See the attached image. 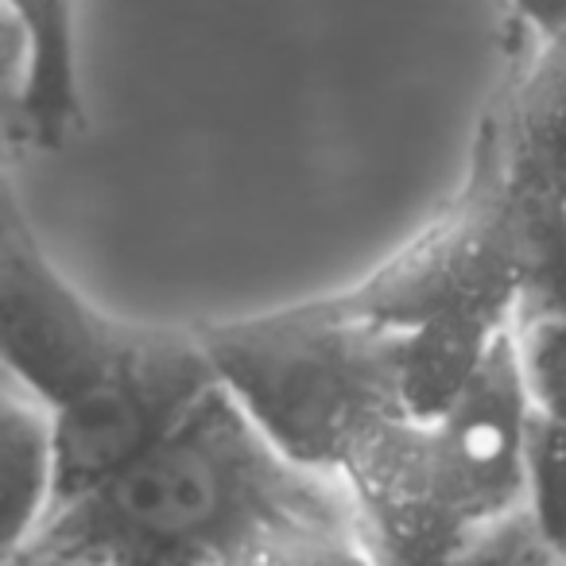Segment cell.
Listing matches in <instances>:
<instances>
[{
    "label": "cell",
    "mask_w": 566,
    "mask_h": 566,
    "mask_svg": "<svg viewBox=\"0 0 566 566\" xmlns=\"http://www.w3.org/2000/svg\"><path fill=\"white\" fill-rule=\"evenodd\" d=\"M210 373L244 416L307 470L346 478L392 419L396 334L338 292L256 315L195 323Z\"/></svg>",
    "instance_id": "obj_3"
},
{
    "label": "cell",
    "mask_w": 566,
    "mask_h": 566,
    "mask_svg": "<svg viewBox=\"0 0 566 566\" xmlns=\"http://www.w3.org/2000/svg\"><path fill=\"white\" fill-rule=\"evenodd\" d=\"M24 563H373L346 481L283 454L218 385L128 462L66 496Z\"/></svg>",
    "instance_id": "obj_1"
},
{
    "label": "cell",
    "mask_w": 566,
    "mask_h": 566,
    "mask_svg": "<svg viewBox=\"0 0 566 566\" xmlns=\"http://www.w3.org/2000/svg\"><path fill=\"white\" fill-rule=\"evenodd\" d=\"M59 434L35 392L0 369V563H24L59 504Z\"/></svg>",
    "instance_id": "obj_5"
},
{
    "label": "cell",
    "mask_w": 566,
    "mask_h": 566,
    "mask_svg": "<svg viewBox=\"0 0 566 566\" xmlns=\"http://www.w3.org/2000/svg\"><path fill=\"white\" fill-rule=\"evenodd\" d=\"M0 369L55 419L59 504L128 462L213 380L195 326L117 318L74 287L9 175H0Z\"/></svg>",
    "instance_id": "obj_2"
},
{
    "label": "cell",
    "mask_w": 566,
    "mask_h": 566,
    "mask_svg": "<svg viewBox=\"0 0 566 566\" xmlns=\"http://www.w3.org/2000/svg\"><path fill=\"white\" fill-rule=\"evenodd\" d=\"M20 148H32L24 109H20V86L12 74H0V175H4V164H9Z\"/></svg>",
    "instance_id": "obj_11"
},
{
    "label": "cell",
    "mask_w": 566,
    "mask_h": 566,
    "mask_svg": "<svg viewBox=\"0 0 566 566\" xmlns=\"http://www.w3.org/2000/svg\"><path fill=\"white\" fill-rule=\"evenodd\" d=\"M512 326L493 311H450L396 334V396L408 419L431 423L481 369L493 342Z\"/></svg>",
    "instance_id": "obj_7"
},
{
    "label": "cell",
    "mask_w": 566,
    "mask_h": 566,
    "mask_svg": "<svg viewBox=\"0 0 566 566\" xmlns=\"http://www.w3.org/2000/svg\"><path fill=\"white\" fill-rule=\"evenodd\" d=\"M512 334L535 416L566 423V315L524 311L512 318Z\"/></svg>",
    "instance_id": "obj_8"
},
{
    "label": "cell",
    "mask_w": 566,
    "mask_h": 566,
    "mask_svg": "<svg viewBox=\"0 0 566 566\" xmlns=\"http://www.w3.org/2000/svg\"><path fill=\"white\" fill-rule=\"evenodd\" d=\"M524 504L551 555L566 563V423L535 416Z\"/></svg>",
    "instance_id": "obj_9"
},
{
    "label": "cell",
    "mask_w": 566,
    "mask_h": 566,
    "mask_svg": "<svg viewBox=\"0 0 566 566\" xmlns=\"http://www.w3.org/2000/svg\"><path fill=\"white\" fill-rule=\"evenodd\" d=\"M20 32V109L32 148H63L86 128L74 0H9Z\"/></svg>",
    "instance_id": "obj_6"
},
{
    "label": "cell",
    "mask_w": 566,
    "mask_h": 566,
    "mask_svg": "<svg viewBox=\"0 0 566 566\" xmlns=\"http://www.w3.org/2000/svg\"><path fill=\"white\" fill-rule=\"evenodd\" d=\"M338 295L346 307L385 331H408L450 311H493L516 318V233L501 159L485 133H478L462 190L411 241Z\"/></svg>",
    "instance_id": "obj_4"
},
{
    "label": "cell",
    "mask_w": 566,
    "mask_h": 566,
    "mask_svg": "<svg viewBox=\"0 0 566 566\" xmlns=\"http://www.w3.org/2000/svg\"><path fill=\"white\" fill-rule=\"evenodd\" d=\"M512 17L532 43L566 40V0H512Z\"/></svg>",
    "instance_id": "obj_10"
}]
</instances>
